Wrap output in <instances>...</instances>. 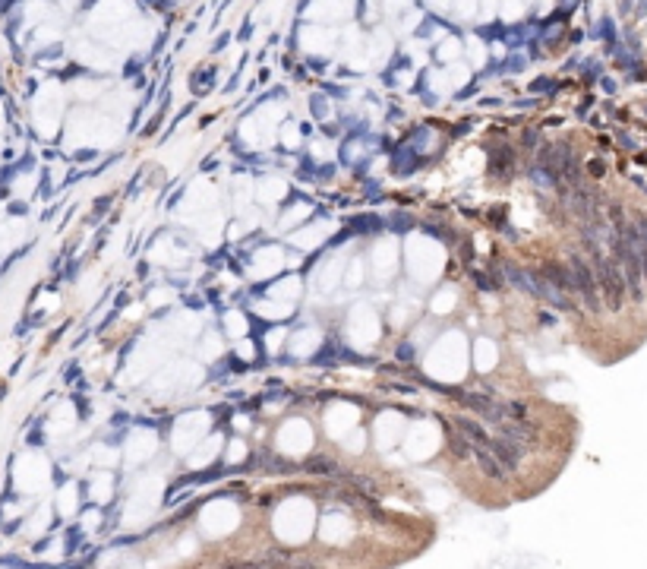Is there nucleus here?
I'll list each match as a JSON object with an SVG mask.
<instances>
[{"label":"nucleus","instance_id":"f03ea898","mask_svg":"<svg viewBox=\"0 0 647 569\" xmlns=\"http://www.w3.org/2000/svg\"><path fill=\"white\" fill-rule=\"evenodd\" d=\"M461 402H465L470 411H477L480 418H487V421H505L509 418V411H505V405H499L496 399H490V396H477V392H461Z\"/></svg>","mask_w":647,"mask_h":569},{"label":"nucleus","instance_id":"0eeeda50","mask_svg":"<svg viewBox=\"0 0 647 569\" xmlns=\"http://www.w3.org/2000/svg\"><path fill=\"white\" fill-rule=\"evenodd\" d=\"M505 279H509L518 291H527V294L534 291V284H531V269H521V266H514V262H505Z\"/></svg>","mask_w":647,"mask_h":569},{"label":"nucleus","instance_id":"7ed1b4c3","mask_svg":"<svg viewBox=\"0 0 647 569\" xmlns=\"http://www.w3.org/2000/svg\"><path fill=\"white\" fill-rule=\"evenodd\" d=\"M470 456H474L477 468L487 474V478H492V481H505V478H509V468H505V465L499 462V456H496V452H492L490 446H483V443H474Z\"/></svg>","mask_w":647,"mask_h":569},{"label":"nucleus","instance_id":"20e7f679","mask_svg":"<svg viewBox=\"0 0 647 569\" xmlns=\"http://www.w3.org/2000/svg\"><path fill=\"white\" fill-rule=\"evenodd\" d=\"M490 449L496 452L499 462H502L509 471H514L521 462H524V446H521V443H514V440H505V436H492Z\"/></svg>","mask_w":647,"mask_h":569},{"label":"nucleus","instance_id":"39448f33","mask_svg":"<svg viewBox=\"0 0 647 569\" xmlns=\"http://www.w3.org/2000/svg\"><path fill=\"white\" fill-rule=\"evenodd\" d=\"M543 275H547V279L553 282L556 288H562L565 294H578L575 275H571V269H569V266H559V262H547V266H543Z\"/></svg>","mask_w":647,"mask_h":569},{"label":"nucleus","instance_id":"423d86ee","mask_svg":"<svg viewBox=\"0 0 647 569\" xmlns=\"http://www.w3.org/2000/svg\"><path fill=\"white\" fill-rule=\"evenodd\" d=\"M455 430H458V434H465L470 443H483V446H490V440H492L487 430L477 424V421H470V418H455Z\"/></svg>","mask_w":647,"mask_h":569},{"label":"nucleus","instance_id":"f257e3e1","mask_svg":"<svg viewBox=\"0 0 647 569\" xmlns=\"http://www.w3.org/2000/svg\"><path fill=\"white\" fill-rule=\"evenodd\" d=\"M569 269L575 275V284H578V297L584 301V307L591 313H600L603 310V297H600V284H597V272L587 266L584 257H569Z\"/></svg>","mask_w":647,"mask_h":569},{"label":"nucleus","instance_id":"6e6552de","mask_svg":"<svg viewBox=\"0 0 647 569\" xmlns=\"http://www.w3.org/2000/svg\"><path fill=\"white\" fill-rule=\"evenodd\" d=\"M304 471H310V474H341V468H338V462L332 456H313L310 462L304 465Z\"/></svg>","mask_w":647,"mask_h":569},{"label":"nucleus","instance_id":"1a4fd4ad","mask_svg":"<svg viewBox=\"0 0 647 569\" xmlns=\"http://www.w3.org/2000/svg\"><path fill=\"white\" fill-rule=\"evenodd\" d=\"M467 443H470V440H467L465 434H448V449H452L458 458H467V456H470Z\"/></svg>","mask_w":647,"mask_h":569}]
</instances>
